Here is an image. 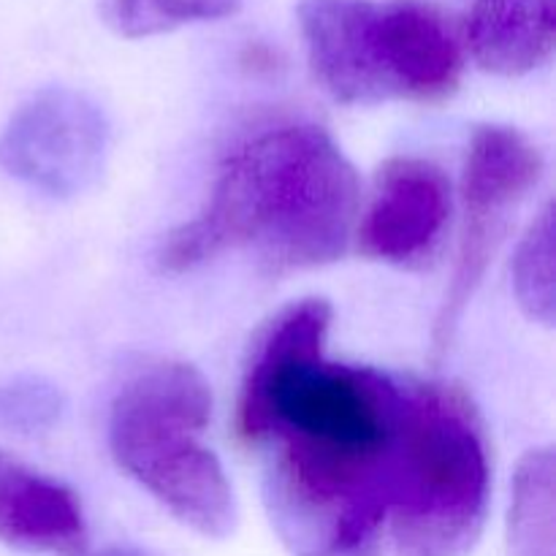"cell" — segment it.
<instances>
[{
	"instance_id": "6da1fadb",
	"label": "cell",
	"mask_w": 556,
	"mask_h": 556,
	"mask_svg": "<svg viewBox=\"0 0 556 556\" xmlns=\"http://www.w3.org/2000/svg\"><path fill=\"white\" fill-rule=\"evenodd\" d=\"M358 210V177L318 125H271L233 147L199 217L163 242L161 269L185 275L228 250H253L271 275L342 258Z\"/></svg>"
},
{
	"instance_id": "7a4b0ae2",
	"label": "cell",
	"mask_w": 556,
	"mask_h": 556,
	"mask_svg": "<svg viewBox=\"0 0 556 556\" xmlns=\"http://www.w3.org/2000/svg\"><path fill=\"white\" fill-rule=\"evenodd\" d=\"M299 27L315 79L345 106L440 103L462 81L459 33L424 0H302Z\"/></svg>"
},
{
	"instance_id": "3957f363",
	"label": "cell",
	"mask_w": 556,
	"mask_h": 556,
	"mask_svg": "<svg viewBox=\"0 0 556 556\" xmlns=\"http://www.w3.org/2000/svg\"><path fill=\"white\" fill-rule=\"evenodd\" d=\"M489 445L454 383L405 386L389 525L400 556H467L489 514Z\"/></svg>"
},
{
	"instance_id": "277c9868",
	"label": "cell",
	"mask_w": 556,
	"mask_h": 556,
	"mask_svg": "<svg viewBox=\"0 0 556 556\" xmlns=\"http://www.w3.org/2000/svg\"><path fill=\"white\" fill-rule=\"evenodd\" d=\"M212 416L204 375L182 362L150 364L114 396L109 448L163 508L204 538H228L237 500L217 456L201 443Z\"/></svg>"
},
{
	"instance_id": "5b68a950",
	"label": "cell",
	"mask_w": 556,
	"mask_h": 556,
	"mask_svg": "<svg viewBox=\"0 0 556 556\" xmlns=\"http://www.w3.org/2000/svg\"><path fill=\"white\" fill-rule=\"evenodd\" d=\"M543 177V155L521 130L483 125L472 134L465 163V223L454 277L434 324V348L451 345L467 304L486 277L489 264L508 237L514 215Z\"/></svg>"
},
{
	"instance_id": "8992f818",
	"label": "cell",
	"mask_w": 556,
	"mask_h": 556,
	"mask_svg": "<svg viewBox=\"0 0 556 556\" xmlns=\"http://www.w3.org/2000/svg\"><path fill=\"white\" fill-rule=\"evenodd\" d=\"M109 123L92 98L47 87L22 103L0 134V172L52 199L96 185L109 157Z\"/></svg>"
},
{
	"instance_id": "52a82bcc",
	"label": "cell",
	"mask_w": 556,
	"mask_h": 556,
	"mask_svg": "<svg viewBox=\"0 0 556 556\" xmlns=\"http://www.w3.org/2000/svg\"><path fill=\"white\" fill-rule=\"evenodd\" d=\"M451 215V182L424 157H391L375 182L372 204L358 228L367 258L394 266L424 264L438 250Z\"/></svg>"
},
{
	"instance_id": "ba28073f",
	"label": "cell",
	"mask_w": 556,
	"mask_h": 556,
	"mask_svg": "<svg viewBox=\"0 0 556 556\" xmlns=\"http://www.w3.org/2000/svg\"><path fill=\"white\" fill-rule=\"evenodd\" d=\"M87 541L71 489L0 451V543L22 552L76 556Z\"/></svg>"
},
{
	"instance_id": "9c48e42d",
	"label": "cell",
	"mask_w": 556,
	"mask_h": 556,
	"mask_svg": "<svg viewBox=\"0 0 556 556\" xmlns=\"http://www.w3.org/2000/svg\"><path fill=\"white\" fill-rule=\"evenodd\" d=\"M556 0H478L467 47L483 71L521 76L554 54Z\"/></svg>"
},
{
	"instance_id": "30bf717a",
	"label": "cell",
	"mask_w": 556,
	"mask_h": 556,
	"mask_svg": "<svg viewBox=\"0 0 556 556\" xmlns=\"http://www.w3.org/2000/svg\"><path fill=\"white\" fill-rule=\"evenodd\" d=\"M554 451L535 448L519 462L510 500L508 538L514 556H556Z\"/></svg>"
},
{
	"instance_id": "8fae6325",
	"label": "cell",
	"mask_w": 556,
	"mask_h": 556,
	"mask_svg": "<svg viewBox=\"0 0 556 556\" xmlns=\"http://www.w3.org/2000/svg\"><path fill=\"white\" fill-rule=\"evenodd\" d=\"M554 255V204L548 201L521 239L514 261L516 299L521 309L543 326H554L556 315Z\"/></svg>"
},
{
	"instance_id": "7c38bea8",
	"label": "cell",
	"mask_w": 556,
	"mask_h": 556,
	"mask_svg": "<svg viewBox=\"0 0 556 556\" xmlns=\"http://www.w3.org/2000/svg\"><path fill=\"white\" fill-rule=\"evenodd\" d=\"M242 0H103L106 25L125 38H147L193 22L231 16Z\"/></svg>"
},
{
	"instance_id": "4fadbf2b",
	"label": "cell",
	"mask_w": 556,
	"mask_h": 556,
	"mask_svg": "<svg viewBox=\"0 0 556 556\" xmlns=\"http://www.w3.org/2000/svg\"><path fill=\"white\" fill-rule=\"evenodd\" d=\"M60 410V391L43 380L20 378L0 386V427L11 432H43L58 421Z\"/></svg>"
},
{
	"instance_id": "5bb4252c",
	"label": "cell",
	"mask_w": 556,
	"mask_h": 556,
	"mask_svg": "<svg viewBox=\"0 0 556 556\" xmlns=\"http://www.w3.org/2000/svg\"><path fill=\"white\" fill-rule=\"evenodd\" d=\"M96 556H150V554L141 552V548L117 546V548H106V552H101V554H96Z\"/></svg>"
}]
</instances>
